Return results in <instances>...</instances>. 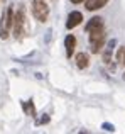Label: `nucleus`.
Here are the masks:
<instances>
[{
    "mask_svg": "<svg viewBox=\"0 0 125 134\" xmlns=\"http://www.w3.org/2000/svg\"><path fill=\"white\" fill-rule=\"evenodd\" d=\"M76 65H78V68H86V66L90 65V58L86 53H78L76 54Z\"/></svg>",
    "mask_w": 125,
    "mask_h": 134,
    "instance_id": "obj_8",
    "label": "nucleus"
},
{
    "mask_svg": "<svg viewBox=\"0 0 125 134\" xmlns=\"http://www.w3.org/2000/svg\"><path fill=\"white\" fill-rule=\"evenodd\" d=\"M26 110H27V112H30V115L36 114V112H34V105H32V102H30V105H26Z\"/></svg>",
    "mask_w": 125,
    "mask_h": 134,
    "instance_id": "obj_11",
    "label": "nucleus"
},
{
    "mask_svg": "<svg viewBox=\"0 0 125 134\" xmlns=\"http://www.w3.org/2000/svg\"><path fill=\"white\" fill-rule=\"evenodd\" d=\"M107 2L108 0H85V7L88 10H98L102 7H105Z\"/></svg>",
    "mask_w": 125,
    "mask_h": 134,
    "instance_id": "obj_7",
    "label": "nucleus"
},
{
    "mask_svg": "<svg viewBox=\"0 0 125 134\" xmlns=\"http://www.w3.org/2000/svg\"><path fill=\"white\" fill-rule=\"evenodd\" d=\"M73 3H81V2H85V0H71Z\"/></svg>",
    "mask_w": 125,
    "mask_h": 134,
    "instance_id": "obj_13",
    "label": "nucleus"
},
{
    "mask_svg": "<svg viewBox=\"0 0 125 134\" xmlns=\"http://www.w3.org/2000/svg\"><path fill=\"white\" fill-rule=\"evenodd\" d=\"M123 65H125V49H123Z\"/></svg>",
    "mask_w": 125,
    "mask_h": 134,
    "instance_id": "obj_14",
    "label": "nucleus"
},
{
    "mask_svg": "<svg viewBox=\"0 0 125 134\" xmlns=\"http://www.w3.org/2000/svg\"><path fill=\"white\" fill-rule=\"evenodd\" d=\"M24 26H26V14H24L22 7H19L17 12L14 14V26H12V32L15 39H20L24 36Z\"/></svg>",
    "mask_w": 125,
    "mask_h": 134,
    "instance_id": "obj_3",
    "label": "nucleus"
},
{
    "mask_svg": "<svg viewBox=\"0 0 125 134\" xmlns=\"http://www.w3.org/2000/svg\"><path fill=\"white\" fill-rule=\"evenodd\" d=\"M103 44H105V36L100 37L98 41H95V43H91V53H100L103 48Z\"/></svg>",
    "mask_w": 125,
    "mask_h": 134,
    "instance_id": "obj_9",
    "label": "nucleus"
},
{
    "mask_svg": "<svg viewBox=\"0 0 125 134\" xmlns=\"http://www.w3.org/2000/svg\"><path fill=\"white\" fill-rule=\"evenodd\" d=\"M14 26V9L12 7H7L5 12L2 14V22H0V37L7 39L10 32V27Z\"/></svg>",
    "mask_w": 125,
    "mask_h": 134,
    "instance_id": "obj_2",
    "label": "nucleus"
},
{
    "mask_svg": "<svg viewBox=\"0 0 125 134\" xmlns=\"http://www.w3.org/2000/svg\"><path fill=\"white\" fill-rule=\"evenodd\" d=\"M113 46H115V41H110L107 44V49H105V63H110V54L113 51Z\"/></svg>",
    "mask_w": 125,
    "mask_h": 134,
    "instance_id": "obj_10",
    "label": "nucleus"
},
{
    "mask_svg": "<svg viewBox=\"0 0 125 134\" xmlns=\"http://www.w3.org/2000/svg\"><path fill=\"white\" fill-rule=\"evenodd\" d=\"M64 46H66V56H68V58H71V54L74 53V48H76V37L73 36V34L66 36Z\"/></svg>",
    "mask_w": 125,
    "mask_h": 134,
    "instance_id": "obj_6",
    "label": "nucleus"
},
{
    "mask_svg": "<svg viewBox=\"0 0 125 134\" xmlns=\"http://www.w3.org/2000/svg\"><path fill=\"white\" fill-rule=\"evenodd\" d=\"M103 29V19L102 17H93V19L88 20V24L85 26L86 32H93V31H100Z\"/></svg>",
    "mask_w": 125,
    "mask_h": 134,
    "instance_id": "obj_5",
    "label": "nucleus"
},
{
    "mask_svg": "<svg viewBox=\"0 0 125 134\" xmlns=\"http://www.w3.org/2000/svg\"><path fill=\"white\" fill-rule=\"evenodd\" d=\"M105 129H107V131H113V126H110V124H105Z\"/></svg>",
    "mask_w": 125,
    "mask_h": 134,
    "instance_id": "obj_12",
    "label": "nucleus"
},
{
    "mask_svg": "<svg viewBox=\"0 0 125 134\" xmlns=\"http://www.w3.org/2000/svg\"><path fill=\"white\" fill-rule=\"evenodd\" d=\"M32 15L39 22H46L49 17V5L46 0H32Z\"/></svg>",
    "mask_w": 125,
    "mask_h": 134,
    "instance_id": "obj_1",
    "label": "nucleus"
},
{
    "mask_svg": "<svg viewBox=\"0 0 125 134\" xmlns=\"http://www.w3.org/2000/svg\"><path fill=\"white\" fill-rule=\"evenodd\" d=\"M81 20H83L81 12H78V10H73V12L68 15V22H66V27H68V29H73V27L79 26V24H81Z\"/></svg>",
    "mask_w": 125,
    "mask_h": 134,
    "instance_id": "obj_4",
    "label": "nucleus"
}]
</instances>
